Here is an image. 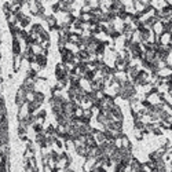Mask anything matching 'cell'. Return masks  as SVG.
Here are the masks:
<instances>
[{
	"instance_id": "obj_2",
	"label": "cell",
	"mask_w": 172,
	"mask_h": 172,
	"mask_svg": "<svg viewBox=\"0 0 172 172\" xmlns=\"http://www.w3.org/2000/svg\"><path fill=\"white\" fill-rule=\"evenodd\" d=\"M111 116H113V121H123L124 120L123 110H121V107L117 103L111 107Z\"/></svg>"
},
{
	"instance_id": "obj_10",
	"label": "cell",
	"mask_w": 172,
	"mask_h": 172,
	"mask_svg": "<svg viewBox=\"0 0 172 172\" xmlns=\"http://www.w3.org/2000/svg\"><path fill=\"white\" fill-rule=\"evenodd\" d=\"M83 113H84V109H83L81 106H79V105H77V106L74 107L73 118H79V120H80V118H83Z\"/></svg>"
},
{
	"instance_id": "obj_3",
	"label": "cell",
	"mask_w": 172,
	"mask_h": 172,
	"mask_svg": "<svg viewBox=\"0 0 172 172\" xmlns=\"http://www.w3.org/2000/svg\"><path fill=\"white\" fill-rule=\"evenodd\" d=\"M22 62H24L22 55H12V72L14 73H18L19 70H21Z\"/></svg>"
},
{
	"instance_id": "obj_9",
	"label": "cell",
	"mask_w": 172,
	"mask_h": 172,
	"mask_svg": "<svg viewBox=\"0 0 172 172\" xmlns=\"http://www.w3.org/2000/svg\"><path fill=\"white\" fill-rule=\"evenodd\" d=\"M35 101H36L39 105H43L46 102V95H44L43 91H36L35 92Z\"/></svg>"
},
{
	"instance_id": "obj_4",
	"label": "cell",
	"mask_w": 172,
	"mask_h": 172,
	"mask_svg": "<svg viewBox=\"0 0 172 172\" xmlns=\"http://www.w3.org/2000/svg\"><path fill=\"white\" fill-rule=\"evenodd\" d=\"M11 50H12V54H14V55H21L22 51H24V50H22V44H21V41L17 40V39H12Z\"/></svg>"
},
{
	"instance_id": "obj_13",
	"label": "cell",
	"mask_w": 172,
	"mask_h": 172,
	"mask_svg": "<svg viewBox=\"0 0 172 172\" xmlns=\"http://www.w3.org/2000/svg\"><path fill=\"white\" fill-rule=\"evenodd\" d=\"M152 134H153V135H156V136H161V135H162V129H161L160 127L157 125V127H156V128L152 131Z\"/></svg>"
},
{
	"instance_id": "obj_5",
	"label": "cell",
	"mask_w": 172,
	"mask_h": 172,
	"mask_svg": "<svg viewBox=\"0 0 172 172\" xmlns=\"http://www.w3.org/2000/svg\"><path fill=\"white\" fill-rule=\"evenodd\" d=\"M46 22H47V25H48L50 31H51L52 28H55L56 25L59 24V22H58V19H56V17L54 15V14H48V15L46 17Z\"/></svg>"
},
{
	"instance_id": "obj_1",
	"label": "cell",
	"mask_w": 172,
	"mask_h": 172,
	"mask_svg": "<svg viewBox=\"0 0 172 172\" xmlns=\"http://www.w3.org/2000/svg\"><path fill=\"white\" fill-rule=\"evenodd\" d=\"M26 102V91L24 90V87L19 86L17 92H15V99H14V103L17 107H21L22 105Z\"/></svg>"
},
{
	"instance_id": "obj_7",
	"label": "cell",
	"mask_w": 172,
	"mask_h": 172,
	"mask_svg": "<svg viewBox=\"0 0 172 172\" xmlns=\"http://www.w3.org/2000/svg\"><path fill=\"white\" fill-rule=\"evenodd\" d=\"M31 25H32L31 15H26L22 21H19V28H21V29H24V31H26V28H29Z\"/></svg>"
},
{
	"instance_id": "obj_11",
	"label": "cell",
	"mask_w": 172,
	"mask_h": 172,
	"mask_svg": "<svg viewBox=\"0 0 172 172\" xmlns=\"http://www.w3.org/2000/svg\"><path fill=\"white\" fill-rule=\"evenodd\" d=\"M146 128V124L143 123L142 120H135L134 121V129H138V131H143Z\"/></svg>"
},
{
	"instance_id": "obj_8",
	"label": "cell",
	"mask_w": 172,
	"mask_h": 172,
	"mask_svg": "<svg viewBox=\"0 0 172 172\" xmlns=\"http://www.w3.org/2000/svg\"><path fill=\"white\" fill-rule=\"evenodd\" d=\"M121 149H128V150H132V143L128 139V136L124 134L123 138H121Z\"/></svg>"
},
{
	"instance_id": "obj_14",
	"label": "cell",
	"mask_w": 172,
	"mask_h": 172,
	"mask_svg": "<svg viewBox=\"0 0 172 172\" xmlns=\"http://www.w3.org/2000/svg\"><path fill=\"white\" fill-rule=\"evenodd\" d=\"M35 114H36L37 117H44V118H46V117H47V111L44 110V109H39Z\"/></svg>"
},
{
	"instance_id": "obj_12",
	"label": "cell",
	"mask_w": 172,
	"mask_h": 172,
	"mask_svg": "<svg viewBox=\"0 0 172 172\" xmlns=\"http://www.w3.org/2000/svg\"><path fill=\"white\" fill-rule=\"evenodd\" d=\"M51 10H52V14L55 15L56 12H59V3L56 1V3H52L51 4Z\"/></svg>"
},
{
	"instance_id": "obj_6",
	"label": "cell",
	"mask_w": 172,
	"mask_h": 172,
	"mask_svg": "<svg viewBox=\"0 0 172 172\" xmlns=\"http://www.w3.org/2000/svg\"><path fill=\"white\" fill-rule=\"evenodd\" d=\"M36 63L41 68V70L46 69L47 63H48V56H44V55H37L36 56Z\"/></svg>"
}]
</instances>
